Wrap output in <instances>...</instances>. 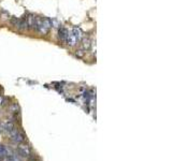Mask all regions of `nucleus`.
I'll return each instance as SVG.
<instances>
[{
    "label": "nucleus",
    "instance_id": "nucleus-1",
    "mask_svg": "<svg viewBox=\"0 0 172 161\" xmlns=\"http://www.w3.org/2000/svg\"><path fill=\"white\" fill-rule=\"evenodd\" d=\"M10 136H11V139L14 141L15 143H17V144H22V143L25 142V135L21 132L19 130H17V129H13L11 132H9Z\"/></svg>",
    "mask_w": 172,
    "mask_h": 161
},
{
    "label": "nucleus",
    "instance_id": "nucleus-13",
    "mask_svg": "<svg viewBox=\"0 0 172 161\" xmlns=\"http://www.w3.org/2000/svg\"><path fill=\"white\" fill-rule=\"evenodd\" d=\"M9 108H10V111L13 112V113H17V111H19V105H17V104H12Z\"/></svg>",
    "mask_w": 172,
    "mask_h": 161
},
{
    "label": "nucleus",
    "instance_id": "nucleus-10",
    "mask_svg": "<svg viewBox=\"0 0 172 161\" xmlns=\"http://www.w3.org/2000/svg\"><path fill=\"white\" fill-rule=\"evenodd\" d=\"M8 149L4 147V146L0 145V159L4 158V157H6V155H8Z\"/></svg>",
    "mask_w": 172,
    "mask_h": 161
},
{
    "label": "nucleus",
    "instance_id": "nucleus-14",
    "mask_svg": "<svg viewBox=\"0 0 172 161\" xmlns=\"http://www.w3.org/2000/svg\"><path fill=\"white\" fill-rule=\"evenodd\" d=\"M6 103V99L4 98V97H2V96H0V106H2V105H4Z\"/></svg>",
    "mask_w": 172,
    "mask_h": 161
},
{
    "label": "nucleus",
    "instance_id": "nucleus-15",
    "mask_svg": "<svg viewBox=\"0 0 172 161\" xmlns=\"http://www.w3.org/2000/svg\"><path fill=\"white\" fill-rule=\"evenodd\" d=\"M3 126H2V123H0V132H3Z\"/></svg>",
    "mask_w": 172,
    "mask_h": 161
},
{
    "label": "nucleus",
    "instance_id": "nucleus-5",
    "mask_svg": "<svg viewBox=\"0 0 172 161\" xmlns=\"http://www.w3.org/2000/svg\"><path fill=\"white\" fill-rule=\"evenodd\" d=\"M26 23H27V27L28 28H34V24H36V17L32 14H29L26 17Z\"/></svg>",
    "mask_w": 172,
    "mask_h": 161
},
{
    "label": "nucleus",
    "instance_id": "nucleus-4",
    "mask_svg": "<svg viewBox=\"0 0 172 161\" xmlns=\"http://www.w3.org/2000/svg\"><path fill=\"white\" fill-rule=\"evenodd\" d=\"M2 126H3V130L6 131L8 133L9 132H11V131L15 128V126H14V124H13L12 121H3L2 123Z\"/></svg>",
    "mask_w": 172,
    "mask_h": 161
},
{
    "label": "nucleus",
    "instance_id": "nucleus-3",
    "mask_svg": "<svg viewBox=\"0 0 172 161\" xmlns=\"http://www.w3.org/2000/svg\"><path fill=\"white\" fill-rule=\"evenodd\" d=\"M67 44H68L69 46H74L75 44L78 43V40H76V38L74 37V34L72 33H68V36H67V39L66 41H65Z\"/></svg>",
    "mask_w": 172,
    "mask_h": 161
},
{
    "label": "nucleus",
    "instance_id": "nucleus-7",
    "mask_svg": "<svg viewBox=\"0 0 172 161\" xmlns=\"http://www.w3.org/2000/svg\"><path fill=\"white\" fill-rule=\"evenodd\" d=\"M68 31H67V29H65L64 27H60L59 28V30H58V37H59V39L61 41H66L67 39V36H68Z\"/></svg>",
    "mask_w": 172,
    "mask_h": 161
},
{
    "label": "nucleus",
    "instance_id": "nucleus-6",
    "mask_svg": "<svg viewBox=\"0 0 172 161\" xmlns=\"http://www.w3.org/2000/svg\"><path fill=\"white\" fill-rule=\"evenodd\" d=\"M72 33L74 34V37L76 38V40L80 41L83 39V31L81 30V28L74 27L72 29Z\"/></svg>",
    "mask_w": 172,
    "mask_h": 161
},
{
    "label": "nucleus",
    "instance_id": "nucleus-8",
    "mask_svg": "<svg viewBox=\"0 0 172 161\" xmlns=\"http://www.w3.org/2000/svg\"><path fill=\"white\" fill-rule=\"evenodd\" d=\"M91 40H89L88 38H83V39H82V46H83V50H85V51L89 50V48H91Z\"/></svg>",
    "mask_w": 172,
    "mask_h": 161
},
{
    "label": "nucleus",
    "instance_id": "nucleus-2",
    "mask_svg": "<svg viewBox=\"0 0 172 161\" xmlns=\"http://www.w3.org/2000/svg\"><path fill=\"white\" fill-rule=\"evenodd\" d=\"M19 154L23 157H28L30 156V148L27 145H19Z\"/></svg>",
    "mask_w": 172,
    "mask_h": 161
},
{
    "label": "nucleus",
    "instance_id": "nucleus-11",
    "mask_svg": "<svg viewBox=\"0 0 172 161\" xmlns=\"http://www.w3.org/2000/svg\"><path fill=\"white\" fill-rule=\"evenodd\" d=\"M42 23H43L44 25L46 26L49 29H50V28L53 26V22H52V21H51L49 17H44V19H42Z\"/></svg>",
    "mask_w": 172,
    "mask_h": 161
},
{
    "label": "nucleus",
    "instance_id": "nucleus-9",
    "mask_svg": "<svg viewBox=\"0 0 172 161\" xmlns=\"http://www.w3.org/2000/svg\"><path fill=\"white\" fill-rule=\"evenodd\" d=\"M6 157H8V161H21L19 156L16 155V154H14V152H8Z\"/></svg>",
    "mask_w": 172,
    "mask_h": 161
},
{
    "label": "nucleus",
    "instance_id": "nucleus-12",
    "mask_svg": "<svg viewBox=\"0 0 172 161\" xmlns=\"http://www.w3.org/2000/svg\"><path fill=\"white\" fill-rule=\"evenodd\" d=\"M75 55H76V57H79V58H83L85 55L84 50H78L75 52Z\"/></svg>",
    "mask_w": 172,
    "mask_h": 161
}]
</instances>
